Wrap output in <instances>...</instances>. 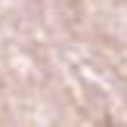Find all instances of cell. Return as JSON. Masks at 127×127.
Returning a JSON list of instances; mask_svg holds the SVG:
<instances>
[]
</instances>
